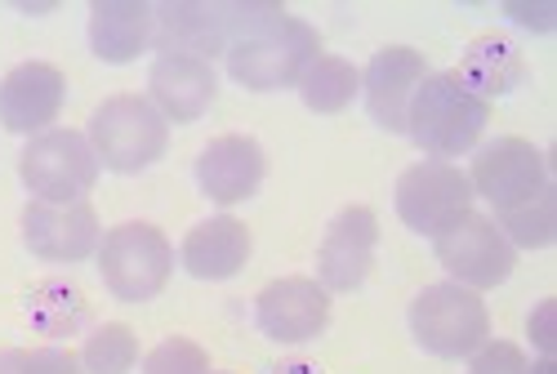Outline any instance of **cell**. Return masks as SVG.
I'll use <instances>...</instances> for the list:
<instances>
[{
  "mask_svg": "<svg viewBox=\"0 0 557 374\" xmlns=\"http://www.w3.org/2000/svg\"><path fill=\"white\" fill-rule=\"evenodd\" d=\"M223 59H227V76L237 85L255 94H272L304 80V72L321 59V36L282 5H250Z\"/></svg>",
  "mask_w": 557,
  "mask_h": 374,
  "instance_id": "1",
  "label": "cell"
},
{
  "mask_svg": "<svg viewBox=\"0 0 557 374\" xmlns=\"http://www.w3.org/2000/svg\"><path fill=\"white\" fill-rule=\"evenodd\" d=\"M486 125H491V103L463 89L455 72H429L406 112V134L433 161H455L463 152H473L482 144Z\"/></svg>",
  "mask_w": 557,
  "mask_h": 374,
  "instance_id": "2",
  "label": "cell"
},
{
  "mask_svg": "<svg viewBox=\"0 0 557 374\" xmlns=\"http://www.w3.org/2000/svg\"><path fill=\"white\" fill-rule=\"evenodd\" d=\"M89 148L99 170L112 174H144L170 148V121L144 99V94H112L89 116Z\"/></svg>",
  "mask_w": 557,
  "mask_h": 374,
  "instance_id": "3",
  "label": "cell"
},
{
  "mask_svg": "<svg viewBox=\"0 0 557 374\" xmlns=\"http://www.w3.org/2000/svg\"><path fill=\"white\" fill-rule=\"evenodd\" d=\"M410 335L429 357L463 361V357H473L482 344H491V312H486L478 290L455 286V280H437V286L414 295Z\"/></svg>",
  "mask_w": 557,
  "mask_h": 374,
  "instance_id": "4",
  "label": "cell"
},
{
  "mask_svg": "<svg viewBox=\"0 0 557 374\" xmlns=\"http://www.w3.org/2000/svg\"><path fill=\"white\" fill-rule=\"evenodd\" d=\"M99 272L103 286L121 303H148L165 290V280L174 272V250L165 241V232L152 223H116L103 232L99 241Z\"/></svg>",
  "mask_w": 557,
  "mask_h": 374,
  "instance_id": "5",
  "label": "cell"
},
{
  "mask_svg": "<svg viewBox=\"0 0 557 374\" xmlns=\"http://www.w3.org/2000/svg\"><path fill=\"white\" fill-rule=\"evenodd\" d=\"M18 174H23V187L32 192V201L67 205V201H85L89 187L99 183V157L85 134L45 129L23 148Z\"/></svg>",
  "mask_w": 557,
  "mask_h": 374,
  "instance_id": "6",
  "label": "cell"
},
{
  "mask_svg": "<svg viewBox=\"0 0 557 374\" xmlns=\"http://www.w3.org/2000/svg\"><path fill=\"white\" fill-rule=\"evenodd\" d=\"M433 254L450 272L455 286H469L478 295L504 286L518 263V250L504 241L495 219H486L478 210H469L455 227H446L442 237H433Z\"/></svg>",
  "mask_w": 557,
  "mask_h": 374,
  "instance_id": "7",
  "label": "cell"
},
{
  "mask_svg": "<svg viewBox=\"0 0 557 374\" xmlns=\"http://www.w3.org/2000/svg\"><path fill=\"white\" fill-rule=\"evenodd\" d=\"M397 219L420 232V237H442L463 214L473 210V187L469 174L455 170L450 161H420L397 178Z\"/></svg>",
  "mask_w": 557,
  "mask_h": 374,
  "instance_id": "8",
  "label": "cell"
},
{
  "mask_svg": "<svg viewBox=\"0 0 557 374\" xmlns=\"http://www.w3.org/2000/svg\"><path fill=\"white\" fill-rule=\"evenodd\" d=\"M375 250H380V219L366 205H348L331 219L326 237L317 250V286L335 290V295H352L366 286L370 267H375Z\"/></svg>",
  "mask_w": 557,
  "mask_h": 374,
  "instance_id": "9",
  "label": "cell"
},
{
  "mask_svg": "<svg viewBox=\"0 0 557 374\" xmlns=\"http://www.w3.org/2000/svg\"><path fill=\"white\" fill-rule=\"evenodd\" d=\"M99 241H103V227L89 197L67 205L27 201L23 210V246L45 263H81L99 250Z\"/></svg>",
  "mask_w": 557,
  "mask_h": 374,
  "instance_id": "10",
  "label": "cell"
},
{
  "mask_svg": "<svg viewBox=\"0 0 557 374\" xmlns=\"http://www.w3.org/2000/svg\"><path fill=\"white\" fill-rule=\"evenodd\" d=\"M473 197H486L495 210H508L548 187V161L527 138H495L473 161Z\"/></svg>",
  "mask_w": 557,
  "mask_h": 374,
  "instance_id": "11",
  "label": "cell"
},
{
  "mask_svg": "<svg viewBox=\"0 0 557 374\" xmlns=\"http://www.w3.org/2000/svg\"><path fill=\"white\" fill-rule=\"evenodd\" d=\"M255 321L272 344H308L326 331L331 295L312 276H276L255 299Z\"/></svg>",
  "mask_w": 557,
  "mask_h": 374,
  "instance_id": "12",
  "label": "cell"
},
{
  "mask_svg": "<svg viewBox=\"0 0 557 374\" xmlns=\"http://www.w3.org/2000/svg\"><path fill=\"white\" fill-rule=\"evenodd\" d=\"M424 76H429V63L420 50H410V45H384L361 72V94H366L370 121L388 134H406V112H410V99Z\"/></svg>",
  "mask_w": 557,
  "mask_h": 374,
  "instance_id": "13",
  "label": "cell"
},
{
  "mask_svg": "<svg viewBox=\"0 0 557 374\" xmlns=\"http://www.w3.org/2000/svg\"><path fill=\"white\" fill-rule=\"evenodd\" d=\"M152 40H157V54H183V59L210 63L232 40V5H214V0H170V5L157 10Z\"/></svg>",
  "mask_w": 557,
  "mask_h": 374,
  "instance_id": "14",
  "label": "cell"
},
{
  "mask_svg": "<svg viewBox=\"0 0 557 374\" xmlns=\"http://www.w3.org/2000/svg\"><path fill=\"white\" fill-rule=\"evenodd\" d=\"M263 174H268V157L250 134H219L197 157V187L206 192V201L223 210L250 201L259 192Z\"/></svg>",
  "mask_w": 557,
  "mask_h": 374,
  "instance_id": "15",
  "label": "cell"
},
{
  "mask_svg": "<svg viewBox=\"0 0 557 374\" xmlns=\"http://www.w3.org/2000/svg\"><path fill=\"white\" fill-rule=\"evenodd\" d=\"M67 103V80L54 63H18L0 80V125L10 134H45Z\"/></svg>",
  "mask_w": 557,
  "mask_h": 374,
  "instance_id": "16",
  "label": "cell"
},
{
  "mask_svg": "<svg viewBox=\"0 0 557 374\" xmlns=\"http://www.w3.org/2000/svg\"><path fill=\"white\" fill-rule=\"evenodd\" d=\"M148 103L174 121V125H188L197 121L219 94V76L210 63L201 59H183V54H157L152 72H148Z\"/></svg>",
  "mask_w": 557,
  "mask_h": 374,
  "instance_id": "17",
  "label": "cell"
},
{
  "mask_svg": "<svg viewBox=\"0 0 557 374\" xmlns=\"http://www.w3.org/2000/svg\"><path fill=\"white\" fill-rule=\"evenodd\" d=\"M157 10L144 0H99L89 10V50L108 67H125L152 45Z\"/></svg>",
  "mask_w": 557,
  "mask_h": 374,
  "instance_id": "18",
  "label": "cell"
},
{
  "mask_svg": "<svg viewBox=\"0 0 557 374\" xmlns=\"http://www.w3.org/2000/svg\"><path fill=\"white\" fill-rule=\"evenodd\" d=\"M178 259L188 267V276H197V280H232L250 263V227L227 214L201 219L188 237H183Z\"/></svg>",
  "mask_w": 557,
  "mask_h": 374,
  "instance_id": "19",
  "label": "cell"
},
{
  "mask_svg": "<svg viewBox=\"0 0 557 374\" xmlns=\"http://www.w3.org/2000/svg\"><path fill=\"white\" fill-rule=\"evenodd\" d=\"M522 76H527V63L518 54V45H508L504 36H478L455 67V80L469 94H478L482 103L499 99V94H513Z\"/></svg>",
  "mask_w": 557,
  "mask_h": 374,
  "instance_id": "20",
  "label": "cell"
},
{
  "mask_svg": "<svg viewBox=\"0 0 557 374\" xmlns=\"http://www.w3.org/2000/svg\"><path fill=\"white\" fill-rule=\"evenodd\" d=\"M23 316L36 335L45 339H63V335H76L85 316H89V303L81 295V286L63 276H50V280H36V286L23 295Z\"/></svg>",
  "mask_w": 557,
  "mask_h": 374,
  "instance_id": "21",
  "label": "cell"
},
{
  "mask_svg": "<svg viewBox=\"0 0 557 374\" xmlns=\"http://www.w3.org/2000/svg\"><path fill=\"white\" fill-rule=\"evenodd\" d=\"M495 227L504 232V241L513 250H548L557 241V187L548 183L544 192L495 210Z\"/></svg>",
  "mask_w": 557,
  "mask_h": 374,
  "instance_id": "22",
  "label": "cell"
},
{
  "mask_svg": "<svg viewBox=\"0 0 557 374\" xmlns=\"http://www.w3.org/2000/svg\"><path fill=\"white\" fill-rule=\"evenodd\" d=\"M361 94V72L348 63V59H335V54H321L304 80H299V99L308 112H321V116H335L344 112L352 99Z\"/></svg>",
  "mask_w": 557,
  "mask_h": 374,
  "instance_id": "23",
  "label": "cell"
},
{
  "mask_svg": "<svg viewBox=\"0 0 557 374\" xmlns=\"http://www.w3.org/2000/svg\"><path fill=\"white\" fill-rule=\"evenodd\" d=\"M134 361H138V335L121 321L99 325V331L89 335L85 348H81L85 374H129Z\"/></svg>",
  "mask_w": 557,
  "mask_h": 374,
  "instance_id": "24",
  "label": "cell"
},
{
  "mask_svg": "<svg viewBox=\"0 0 557 374\" xmlns=\"http://www.w3.org/2000/svg\"><path fill=\"white\" fill-rule=\"evenodd\" d=\"M144 374H210V357L201 344L174 335L144 357Z\"/></svg>",
  "mask_w": 557,
  "mask_h": 374,
  "instance_id": "25",
  "label": "cell"
},
{
  "mask_svg": "<svg viewBox=\"0 0 557 374\" xmlns=\"http://www.w3.org/2000/svg\"><path fill=\"white\" fill-rule=\"evenodd\" d=\"M469 374H531V361L522 357L518 344H482L473 357H469Z\"/></svg>",
  "mask_w": 557,
  "mask_h": 374,
  "instance_id": "26",
  "label": "cell"
},
{
  "mask_svg": "<svg viewBox=\"0 0 557 374\" xmlns=\"http://www.w3.org/2000/svg\"><path fill=\"white\" fill-rule=\"evenodd\" d=\"M23 374H85V365L63 348H32L23 352Z\"/></svg>",
  "mask_w": 557,
  "mask_h": 374,
  "instance_id": "27",
  "label": "cell"
},
{
  "mask_svg": "<svg viewBox=\"0 0 557 374\" xmlns=\"http://www.w3.org/2000/svg\"><path fill=\"white\" fill-rule=\"evenodd\" d=\"M504 14L513 23H522V27H531V32H553L557 27V5H522V0H508Z\"/></svg>",
  "mask_w": 557,
  "mask_h": 374,
  "instance_id": "28",
  "label": "cell"
},
{
  "mask_svg": "<svg viewBox=\"0 0 557 374\" xmlns=\"http://www.w3.org/2000/svg\"><path fill=\"white\" fill-rule=\"evenodd\" d=\"M272 374H326V370L312 365V361H276Z\"/></svg>",
  "mask_w": 557,
  "mask_h": 374,
  "instance_id": "29",
  "label": "cell"
},
{
  "mask_svg": "<svg viewBox=\"0 0 557 374\" xmlns=\"http://www.w3.org/2000/svg\"><path fill=\"white\" fill-rule=\"evenodd\" d=\"M0 374H23V352H0Z\"/></svg>",
  "mask_w": 557,
  "mask_h": 374,
  "instance_id": "30",
  "label": "cell"
},
{
  "mask_svg": "<svg viewBox=\"0 0 557 374\" xmlns=\"http://www.w3.org/2000/svg\"><path fill=\"white\" fill-rule=\"evenodd\" d=\"M531 374H553V357H540V361H531Z\"/></svg>",
  "mask_w": 557,
  "mask_h": 374,
  "instance_id": "31",
  "label": "cell"
}]
</instances>
